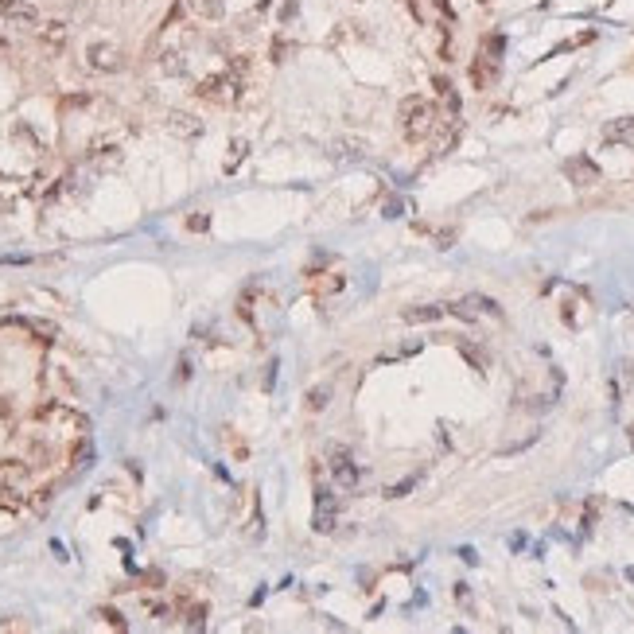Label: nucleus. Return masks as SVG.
Instances as JSON below:
<instances>
[{"label": "nucleus", "instance_id": "2", "mask_svg": "<svg viewBox=\"0 0 634 634\" xmlns=\"http://www.w3.org/2000/svg\"><path fill=\"white\" fill-rule=\"evenodd\" d=\"M195 97H199V101H210V106H234L241 97V78H234L230 71L206 74L203 82L195 86Z\"/></svg>", "mask_w": 634, "mask_h": 634}, {"label": "nucleus", "instance_id": "7", "mask_svg": "<svg viewBox=\"0 0 634 634\" xmlns=\"http://www.w3.org/2000/svg\"><path fill=\"white\" fill-rule=\"evenodd\" d=\"M494 82H498V59L487 55V51H479V55L471 59V86H475V90H491Z\"/></svg>", "mask_w": 634, "mask_h": 634}, {"label": "nucleus", "instance_id": "20", "mask_svg": "<svg viewBox=\"0 0 634 634\" xmlns=\"http://www.w3.org/2000/svg\"><path fill=\"white\" fill-rule=\"evenodd\" d=\"M479 51H487V55H494V59H502L506 39H502V36H483V47H479Z\"/></svg>", "mask_w": 634, "mask_h": 634}, {"label": "nucleus", "instance_id": "14", "mask_svg": "<svg viewBox=\"0 0 634 634\" xmlns=\"http://www.w3.org/2000/svg\"><path fill=\"white\" fill-rule=\"evenodd\" d=\"M455 347H459V354H463V358L471 362L475 370H479V374H487V366H491V358H487V354H483L479 347H471V343H463V339H455Z\"/></svg>", "mask_w": 634, "mask_h": 634}, {"label": "nucleus", "instance_id": "13", "mask_svg": "<svg viewBox=\"0 0 634 634\" xmlns=\"http://www.w3.org/2000/svg\"><path fill=\"white\" fill-rule=\"evenodd\" d=\"M90 164H94V168H117L121 148L117 144H94V148H90Z\"/></svg>", "mask_w": 634, "mask_h": 634}, {"label": "nucleus", "instance_id": "4", "mask_svg": "<svg viewBox=\"0 0 634 634\" xmlns=\"http://www.w3.org/2000/svg\"><path fill=\"white\" fill-rule=\"evenodd\" d=\"M86 66L97 74H113L125 66V55H121V47H113V43H90L86 47Z\"/></svg>", "mask_w": 634, "mask_h": 634}, {"label": "nucleus", "instance_id": "26", "mask_svg": "<svg viewBox=\"0 0 634 634\" xmlns=\"http://www.w3.org/2000/svg\"><path fill=\"white\" fill-rule=\"evenodd\" d=\"M413 483H417V475H413V479H405V483H397V487H389L385 494H389V498H405V494L413 491Z\"/></svg>", "mask_w": 634, "mask_h": 634}, {"label": "nucleus", "instance_id": "25", "mask_svg": "<svg viewBox=\"0 0 634 634\" xmlns=\"http://www.w3.org/2000/svg\"><path fill=\"white\" fill-rule=\"evenodd\" d=\"M245 148H249L245 141H234V144H230V164H226V168H234V164H241V160H245Z\"/></svg>", "mask_w": 634, "mask_h": 634}, {"label": "nucleus", "instance_id": "22", "mask_svg": "<svg viewBox=\"0 0 634 634\" xmlns=\"http://www.w3.org/2000/svg\"><path fill=\"white\" fill-rule=\"evenodd\" d=\"M249 66H253V62H249V55H234L226 71L234 74V78H245V74H249Z\"/></svg>", "mask_w": 634, "mask_h": 634}, {"label": "nucleus", "instance_id": "3", "mask_svg": "<svg viewBox=\"0 0 634 634\" xmlns=\"http://www.w3.org/2000/svg\"><path fill=\"white\" fill-rule=\"evenodd\" d=\"M327 471H331V479H335L339 487H358V479H362L358 463L350 459V452L343 443H331V448H327Z\"/></svg>", "mask_w": 634, "mask_h": 634}, {"label": "nucleus", "instance_id": "18", "mask_svg": "<svg viewBox=\"0 0 634 634\" xmlns=\"http://www.w3.org/2000/svg\"><path fill=\"white\" fill-rule=\"evenodd\" d=\"M327 401H331V385H315L308 393V413H324Z\"/></svg>", "mask_w": 634, "mask_h": 634}, {"label": "nucleus", "instance_id": "19", "mask_svg": "<svg viewBox=\"0 0 634 634\" xmlns=\"http://www.w3.org/2000/svg\"><path fill=\"white\" fill-rule=\"evenodd\" d=\"M160 66H164V74H183V55L180 51H164Z\"/></svg>", "mask_w": 634, "mask_h": 634}, {"label": "nucleus", "instance_id": "6", "mask_svg": "<svg viewBox=\"0 0 634 634\" xmlns=\"http://www.w3.org/2000/svg\"><path fill=\"white\" fill-rule=\"evenodd\" d=\"M564 175L576 183V187H596L599 183V168L592 156H572V160H564Z\"/></svg>", "mask_w": 634, "mask_h": 634}, {"label": "nucleus", "instance_id": "17", "mask_svg": "<svg viewBox=\"0 0 634 634\" xmlns=\"http://www.w3.org/2000/svg\"><path fill=\"white\" fill-rule=\"evenodd\" d=\"M634 132V117H622V121H611L607 129H603V141H626V136H631Z\"/></svg>", "mask_w": 634, "mask_h": 634}, {"label": "nucleus", "instance_id": "8", "mask_svg": "<svg viewBox=\"0 0 634 634\" xmlns=\"http://www.w3.org/2000/svg\"><path fill=\"white\" fill-rule=\"evenodd\" d=\"M39 47H43V55H59L66 47V24L62 20H43V27H39Z\"/></svg>", "mask_w": 634, "mask_h": 634}, {"label": "nucleus", "instance_id": "29", "mask_svg": "<svg viewBox=\"0 0 634 634\" xmlns=\"http://www.w3.org/2000/svg\"><path fill=\"white\" fill-rule=\"evenodd\" d=\"M51 498H55V487H39V491H36V498H32V502H36L39 510H43V506H47Z\"/></svg>", "mask_w": 634, "mask_h": 634}, {"label": "nucleus", "instance_id": "16", "mask_svg": "<svg viewBox=\"0 0 634 634\" xmlns=\"http://www.w3.org/2000/svg\"><path fill=\"white\" fill-rule=\"evenodd\" d=\"M443 311H448V308H409L401 319H405V324H436Z\"/></svg>", "mask_w": 634, "mask_h": 634}, {"label": "nucleus", "instance_id": "1", "mask_svg": "<svg viewBox=\"0 0 634 634\" xmlns=\"http://www.w3.org/2000/svg\"><path fill=\"white\" fill-rule=\"evenodd\" d=\"M401 125H405V141L409 144H424L432 132L440 129V106L428 101V97H405L401 101Z\"/></svg>", "mask_w": 634, "mask_h": 634}, {"label": "nucleus", "instance_id": "30", "mask_svg": "<svg viewBox=\"0 0 634 634\" xmlns=\"http://www.w3.org/2000/svg\"><path fill=\"white\" fill-rule=\"evenodd\" d=\"M16 413V405H12V397H0V420H8Z\"/></svg>", "mask_w": 634, "mask_h": 634}, {"label": "nucleus", "instance_id": "11", "mask_svg": "<svg viewBox=\"0 0 634 634\" xmlns=\"http://www.w3.org/2000/svg\"><path fill=\"white\" fill-rule=\"evenodd\" d=\"M27 506L24 491H20V483H0V510L4 514H20Z\"/></svg>", "mask_w": 634, "mask_h": 634}, {"label": "nucleus", "instance_id": "21", "mask_svg": "<svg viewBox=\"0 0 634 634\" xmlns=\"http://www.w3.org/2000/svg\"><path fill=\"white\" fill-rule=\"evenodd\" d=\"M335 529V510H315V533H331Z\"/></svg>", "mask_w": 634, "mask_h": 634}, {"label": "nucleus", "instance_id": "12", "mask_svg": "<svg viewBox=\"0 0 634 634\" xmlns=\"http://www.w3.org/2000/svg\"><path fill=\"white\" fill-rule=\"evenodd\" d=\"M187 12H191L195 20H210V24H218V20L226 16V8H222V0H187Z\"/></svg>", "mask_w": 634, "mask_h": 634}, {"label": "nucleus", "instance_id": "27", "mask_svg": "<svg viewBox=\"0 0 634 634\" xmlns=\"http://www.w3.org/2000/svg\"><path fill=\"white\" fill-rule=\"evenodd\" d=\"M288 51H292V43H288V39H273V62H284Z\"/></svg>", "mask_w": 634, "mask_h": 634}, {"label": "nucleus", "instance_id": "15", "mask_svg": "<svg viewBox=\"0 0 634 634\" xmlns=\"http://www.w3.org/2000/svg\"><path fill=\"white\" fill-rule=\"evenodd\" d=\"M432 86H436V94L443 97V106H448V113H459V94H455L452 90V82H448V78H440V74H436V78H432Z\"/></svg>", "mask_w": 634, "mask_h": 634}, {"label": "nucleus", "instance_id": "24", "mask_svg": "<svg viewBox=\"0 0 634 634\" xmlns=\"http://www.w3.org/2000/svg\"><path fill=\"white\" fill-rule=\"evenodd\" d=\"M187 230H191V234H203V230H210V215H203V210H195V215L187 218Z\"/></svg>", "mask_w": 634, "mask_h": 634}, {"label": "nucleus", "instance_id": "9", "mask_svg": "<svg viewBox=\"0 0 634 634\" xmlns=\"http://www.w3.org/2000/svg\"><path fill=\"white\" fill-rule=\"evenodd\" d=\"M206 615H210V607H206L203 599H187V603L180 607V615H175V619H183V626H187V631H203V626H206Z\"/></svg>", "mask_w": 634, "mask_h": 634}, {"label": "nucleus", "instance_id": "5", "mask_svg": "<svg viewBox=\"0 0 634 634\" xmlns=\"http://www.w3.org/2000/svg\"><path fill=\"white\" fill-rule=\"evenodd\" d=\"M448 311H452V315H459V319H475V315H494V319H502V308H498V300L479 296V292L463 296L459 304H452Z\"/></svg>", "mask_w": 634, "mask_h": 634}, {"label": "nucleus", "instance_id": "10", "mask_svg": "<svg viewBox=\"0 0 634 634\" xmlns=\"http://www.w3.org/2000/svg\"><path fill=\"white\" fill-rule=\"evenodd\" d=\"M168 129L175 132V136H199L203 132V121L195 117V113H183V109H175L168 117Z\"/></svg>", "mask_w": 634, "mask_h": 634}, {"label": "nucleus", "instance_id": "23", "mask_svg": "<svg viewBox=\"0 0 634 634\" xmlns=\"http://www.w3.org/2000/svg\"><path fill=\"white\" fill-rule=\"evenodd\" d=\"M97 619H106L113 631H125V626H129V622L121 619V611H113V607H101V611H97Z\"/></svg>", "mask_w": 634, "mask_h": 634}, {"label": "nucleus", "instance_id": "28", "mask_svg": "<svg viewBox=\"0 0 634 634\" xmlns=\"http://www.w3.org/2000/svg\"><path fill=\"white\" fill-rule=\"evenodd\" d=\"M432 8H436V12L443 16V20H455V8H452V0H428Z\"/></svg>", "mask_w": 634, "mask_h": 634}]
</instances>
